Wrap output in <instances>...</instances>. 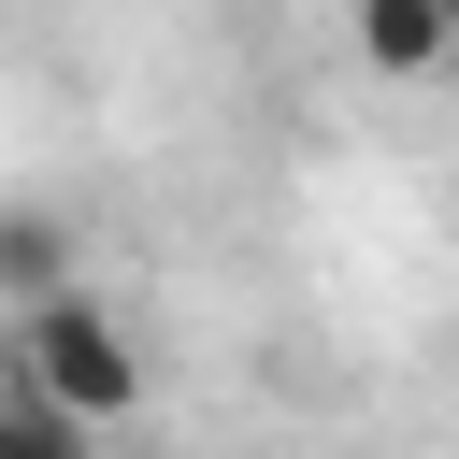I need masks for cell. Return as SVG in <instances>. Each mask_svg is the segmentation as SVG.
Wrapping results in <instances>:
<instances>
[{
  "label": "cell",
  "instance_id": "cell-1",
  "mask_svg": "<svg viewBox=\"0 0 459 459\" xmlns=\"http://www.w3.org/2000/svg\"><path fill=\"white\" fill-rule=\"evenodd\" d=\"M0 359H29V373L86 416V430H115V416L143 402V344L115 330V301H100V287H43V301H14Z\"/></svg>",
  "mask_w": 459,
  "mask_h": 459
},
{
  "label": "cell",
  "instance_id": "cell-2",
  "mask_svg": "<svg viewBox=\"0 0 459 459\" xmlns=\"http://www.w3.org/2000/svg\"><path fill=\"white\" fill-rule=\"evenodd\" d=\"M344 29H359L373 72H445V57H459V14H445V0H344Z\"/></svg>",
  "mask_w": 459,
  "mask_h": 459
},
{
  "label": "cell",
  "instance_id": "cell-3",
  "mask_svg": "<svg viewBox=\"0 0 459 459\" xmlns=\"http://www.w3.org/2000/svg\"><path fill=\"white\" fill-rule=\"evenodd\" d=\"M72 445H86V416L14 359V373H0V459H72Z\"/></svg>",
  "mask_w": 459,
  "mask_h": 459
},
{
  "label": "cell",
  "instance_id": "cell-4",
  "mask_svg": "<svg viewBox=\"0 0 459 459\" xmlns=\"http://www.w3.org/2000/svg\"><path fill=\"white\" fill-rule=\"evenodd\" d=\"M43 287H72V230L57 215H0V301H43Z\"/></svg>",
  "mask_w": 459,
  "mask_h": 459
},
{
  "label": "cell",
  "instance_id": "cell-5",
  "mask_svg": "<svg viewBox=\"0 0 459 459\" xmlns=\"http://www.w3.org/2000/svg\"><path fill=\"white\" fill-rule=\"evenodd\" d=\"M445 14H459V0H445Z\"/></svg>",
  "mask_w": 459,
  "mask_h": 459
}]
</instances>
